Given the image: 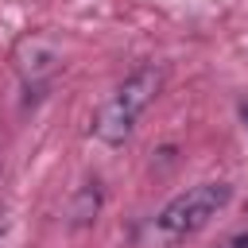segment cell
Segmentation results:
<instances>
[{
  "mask_svg": "<svg viewBox=\"0 0 248 248\" xmlns=\"http://www.w3.org/2000/svg\"><path fill=\"white\" fill-rule=\"evenodd\" d=\"M159 89H163V70H159V66H140L136 74H128L124 85L97 108V116H93V136H97L101 143H108V147L124 143V140L132 136L140 112L159 97Z\"/></svg>",
  "mask_w": 248,
  "mask_h": 248,
  "instance_id": "cell-1",
  "label": "cell"
},
{
  "mask_svg": "<svg viewBox=\"0 0 248 248\" xmlns=\"http://www.w3.org/2000/svg\"><path fill=\"white\" fill-rule=\"evenodd\" d=\"M232 198L229 182H198L190 190H182L178 198H170L159 217H155V240L159 244H178L186 236H194L198 229H205Z\"/></svg>",
  "mask_w": 248,
  "mask_h": 248,
  "instance_id": "cell-2",
  "label": "cell"
},
{
  "mask_svg": "<svg viewBox=\"0 0 248 248\" xmlns=\"http://www.w3.org/2000/svg\"><path fill=\"white\" fill-rule=\"evenodd\" d=\"M97 205H101V202H97V190H93V186H85V190H81V205L74 209V221H78V225H81V221H93Z\"/></svg>",
  "mask_w": 248,
  "mask_h": 248,
  "instance_id": "cell-3",
  "label": "cell"
},
{
  "mask_svg": "<svg viewBox=\"0 0 248 248\" xmlns=\"http://www.w3.org/2000/svg\"><path fill=\"white\" fill-rule=\"evenodd\" d=\"M229 248H248V232H240V236H232V240H229Z\"/></svg>",
  "mask_w": 248,
  "mask_h": 248,
  "instance_id": "cell-4",
  "label": "cell"
},
{
  "mask_svg": "<svg viewBox=\"0 0 248 248\" xmlns=\"http://www.w3.org/2000/svg\"><path fill=\"white\" fill-rule=\"evenodd\" d=\"M240 116H244V124H248V101H244V105H240Z\"/></svg>",
  "mask_w": 248,
  "mask_h": 248,
  "instance_id": "cell-5",
  "label": "cell"
},
{
  "mask_svg": "<svg viewBox=\"0 0 248 248\" xmlns=\"http://www.w3.org/2000/svg\"><path fill=\"white\" fill-rule=\"evenodd\" d=\"M221 248H229V244H221Z\"/></svg>",
  "mask_w": 248,
  "mask_h": 248,
  "instance_id": "cell-6",
  "label": "cell"
}]
</instances>
